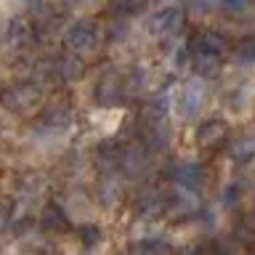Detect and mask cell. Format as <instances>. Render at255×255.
I'll return each instance as SVG.
<instances>
[{
	"mask_svg": "<svg viewBox=\"0 0 255 255\" xmlns=\"http://www.w3.org/2000/svg\"><path fill=\"white\" fill-rule=\"evenodd\" d=\"M162 205H165V202H162V197H159L157 191H146V194H141V199H138V213L154 215Z\"/></svg>",
	"mask_w": 255,
	"mask_h": 255,
	"instance_id": "cell-11",
	"label": "cell"
},
{
	"mask_svg": "<svg viewBox=\"0 0 255 255\" xmlns=\"http://www.w3.org/2000/svg\"><path fill=\"white\" fill-rule=\"evenodd\" d=\"M226 43H223V37L213 35V32H202V35L194 37V51H205V53H221Z\"/></svg>",
	"mask_w": 255,
	"mask_h": 255,
	"instance_id": "cell-7",
	"label": "cell"
},
{
	"mask_svg": "<svg viewBox=\"0 0 255 255\" xmlns=\"http://www.w3.org/2000/svg\"><path fill=\"white\" fill-rule=\"evenodd\" d=\"M175 178H178L186 189H189V186H197V183H199V167H197V165H186V167H181V170L175 173Z\"/></svg>",
	"mask_w": 255,
	"mask_h": 255,
	"instance_id": "cell-17",
	"label": "cell"
},
{
	"mask_svg": "<svg viewBox=\"0 0 255 255\" xmlns=\"http://www.w3.org/2000/svg\"><path fill=\"white\" fill-rule=\"evenodd\" d=\"M8 43H11L13 48H19V45H24L29 40V27L24 21H19V19H13L11 24H8Z\"/></svg>",
	"mask_w": 255,
	"mask_h": 255,
	"instance_id": "cell-10",
	"label": "cell"
},
{
	"mask_svg": "<svg viewBox=\"0 0 255 255\" xmlns=\"http://www.w3.org/2000/svg\"><path fill=\"white\" fill-rule=\"evenodd\" d=\"M5 226H8V207L0 205V231H3Z\"/></svg>",
	"mask_w": 255,
	"mask_h": 255,
	"instance_id": "cell-20",
	"label": "cell"
},
{
	"mask_svg": "<svg viewBox=\"0 0 255 255\" xmlns=\"http://www.w3.org/2000/svg\"><path fill=\"white\" fill-rule=\"evenodd\" d=\"M37 101H40V93L32 85H13L3 93L5 109H13V112H29L37 107Z\"/></svg>",
	"mask_w": 255,
	"mask_h": 255,
	"instance_id": "cell-2",
	"label": "cell"
},
{
	"mask_svg": "<svg viewBox=\"0 0 255 255\" xmlns=\"http://www.w3.org/2000/svg\"><path fill=\"white\" fill-rule=\"evenodd\" d=\"M120 96H123V85H120V80H117L115 75L104 77L101 85H99V101L109 107V104H115Z\"/></svg>",
	"mask_w": 255,
	"mask_h": 255,
	"instance_id": "cell-5",
	"label": "cell"
},
{
	"mask_svg": "<svg viewBox=\"0 0 255 255\" xmlns=\"http://www.w3.org/2000/svg\"><path fill=\"white\" fill-rule=\"evenodd\" d=\"M245 5H247V0H223V8H226V11H242Z\"/></svg>",
	"mask_w": 255,
	"mask_h": 255,
	"instance_id": "cell-19",
	"label": "cell"
},
{
	"mask_svg": "<svg viewBox=\"0 0 255 255\" xmlns=\"http://www.w3.org/2000/svg\"><path fill=\"white\" fill-rule=\"evenodd\" d=\"M223 135H226V125L223 123H205L202 128H199V143L202 146H213V143L223 141Z\"/></svg>",
	"mask_w": 255,
	"mask_h": 255,
	"instance_id": "cell-6",
	"label": "cell"
},
{
	"mask_svg": "<svg viewBox=\"0 0 255 255\" xmlns=\"http://www.w3.org/2000/svg\"><path fill=\"white\" fill-rule=\"evenodd\" d=\"M255 154V138H239L231 143V157L237 159H247Z\"/></svg>",
	"mask_w": 255,
	"mask_h": 255,
	"instance_id": "cell-15",
	"label": "cell"
},
{
	"mask_svg": "<svg viewBox=\"0 0 255 255\" xmlns=\"http://www.w3.org/2000/svg\"><path fill=\"white\" fill-rule=\"evenodd\" d=\"M120 162L128 167V173L130 175H138L143 170V162H146V154H143V149H135L130 146L125 151V154H120Z\"/></svg>",
	"mask_w": 255,
	"mask_h": 255,
	"instance_id": "cell-8",
	"label": "cell"
},
{
	"mask_svg": "<svg viewBox=\"0 0 255 255\" xmlns=\"http://www.w3.org/2000/svg\"><path fill=\"white\" fill-rule=\"evenodd\" d=\"M197 207V199L191 197V191L189 189H181V191H175V197H173V202H170V210L173 213H181V215H186L191 213Z\"/></svg>",
	"mask_w": 255,
	"mask_h": 255,
	"instance_id": "cell-9",
	"label": "cell"
},
{
	"mask_svg": "<svg viewBox=\"0 0 255 255\" xmlns=\"http://www.w3.org/2000/svg\"><path fill=\"white\" fill-rule=\"evenodd\" d=\"M239 59L255 61V40H245V43L239 45Z\"/></svg>",
	"mask_w": 255,
	"mask_h": 255,
	"instance_id": "cell-18",
	"label": "cell"
},
{
	"mask_svg": "<svg viewBox=\"0 0 255 255\" xmlns=\"http://www.w3.org/2000/svg\"><path fill=\"white\" fill-rule=\"evenodd\" d=\"M56 69H59V75L64 80H72V77H77L80 72H83V64H80V59H61L59 64H56Z\"/></svg>",
	"mask_w": 255,
	"mask_h": 255,
	"instance_id": "cell-16",
	"label": "cell"
},
{
	"mask_svg": "<svg viewBox=\"0 0 255 255\" xmlns=\"http://www.w3.org/2000/svg\"><path fill=\"white\" fill-rule=\"evenodd\" d=\"M67 45L75 53H91L99 45V27L93 21H77L67 32Z\"/></svg>",
	"mask_w": 255,
	"mask_h": 255,
	"instance_id": "cell-1",
	"label": "cell"
},
{
	"mask_svg": "<svg viewBox=\"0 0 255 255\" xmlns=\"http://www.w3.org/2000/svg\"><path fill=\"white\" fill-rule=\"evenodd\" d=\"M202 99H205V85L199 83V80H191V83L183 88V93H181L183 115H197V109L202 107Z\"/></svg>",
	"mask_w": 255,
	"mask_h": 255,
	"instance_id": "cell-4",
	"label": "cell"
},
{
	"mask_svg": "<svg viewBox=\"0 0 255 255\" xmlns=\"http://www.w3.org/2000/svg\"><path fill=\"white\" fill-rule=\"evenodd\" d=\"M143 5H146V0H112L109 11L112 13H120V16H130L135 11H141Z\"/></svg>",
	"mask_w": 255,
	"mask_h": 255,
	"instance_id": "cell-12",
	"label": "cell"
},
{
	"mask_svg": "<svg viewBox=\"0 0 255 255\" xmlns=\"http://www.w3.org/2000/svg\"><path fill=\"white\" fill-rule=\"evenodd\" d=\"M64 226H67V215H64L59 207H48L43 213V229L56 231V229H64Z\"/></svg>",
	"mask_w": 255,
	"mask_h": 255,
	"instance_id": "cell-13",
	"label": "cell"
},
{
	"mask_svg": "<svg viewBox=\"0 0 255 255\" xmlns=\"http://www.w3.org/2000/svg\"><path fill=\"white\" fill-rule=\"evenodd\" d=\"M181 24H183V13L178 11V8H162V11L151 19L149 29L159 37H170L181 29Z\"/></svg>",
	"mask_w": 255,
	"mask_h": 255,
	"instance_id": "cell-3",
	"label": "cell"
},
{
	"mask_svg": "<svg viewBox=\"0 0 255 255\" xmlns=\"http://www.w3.org/2000/svg\"><path fill=\"white\" fill-rule=\"evenodd\" d=\"M218 69V53H205L197 51V72L199 75H210V72Z\"/></svg>",
	"mask_w": 255,
	"mask_h": 255,
	"instance_id": "cell-14",
	"label": "cell"
}]
</instances>
